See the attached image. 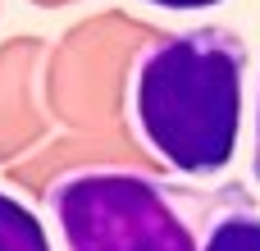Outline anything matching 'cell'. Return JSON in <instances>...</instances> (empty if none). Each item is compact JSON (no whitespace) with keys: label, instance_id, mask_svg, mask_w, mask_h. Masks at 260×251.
<instances>
[{"label":"cell","instance_id":"3957f363","mask_svg":"<svg viewBox=\"0 0 260 251\" xmlns=\"http://www.w3.org/2000/svg\"><path fill=\"white\" fill-rule=\"evenodd\" d=\"M197 251H260V210L242 187H224L219 197H210Z\"/></svg>","mask_w":260,"mask_h":251},{"label":"cell","instance_id":"7a4b0ae2","mask_svg":"<svg viewBox=\"0 0 260 251\" xmlns=\"http://www.w3.org/2000/svg\"><path fill=\"white\" fill-rule=\"evenodd\" d=\"M64 251H197L210 197L137 169H78L46 197Z\"/></svg>","mask_w":260,"mask_h":251},{"label":"cell","instance_id":"5b68a950","mask_svg":"<svg viewBox=\"0 0 260 251\" xmlns=\"http://www.w3.org/2000/svg\"><path fill=\"white\" fill-rule=\"evenodd\" d=\"M146 5L169 9V14H201V9H215V5H224V0H146Z\"/></svg>","mask_w":260,"mask_h":251},{"label":"cell","instance_id":"6da1fadb","mask_svg":"<svg viewBox=\"0 0 260 251\" xmlns=\"http://www.w3.org/2000/svg\"><path fill=\"white\" fill-rule=\"evenodd\" d=\"M247 64V41L229 27H187L151 41L128 73L137 142L183 178H219L242 133Z\"/></svg>","mask_w":260,"mask_h":251},{"label":"cell","instance_id":"8992f818","mask_svg":"<svg viewBox=\"0 0 260 251\" xmlns=\"http://www.w3.org/2000/svg\"><path fill=\"white\" fill-rule=\"evenodd\" d=\"M251 169H256V183H260V87H256V146H251Z\"/></svg>","mask_w":260,"mask_h":251},{"label":"cell","instance_id":"277c9868","mask_svg":"<svg viewBox=\"0 0 260 251\" xmlns=\"http://www.w3.org/2000/svg\"><path fill=\"white\" fill-rule=\"evenodd\" d=\"M0 251H50L46 224L14 192H0Z\"/></svg>","mask_w":260,"mask_h":251}]
</instances>
